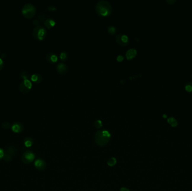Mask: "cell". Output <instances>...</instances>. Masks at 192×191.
<instances>
[{
	"label": "cell",
	"mask_w": 192,
	"mask_h": 191,
	"mask_svg": "<svg viewBox=\"0 0 192 191\" xmlns=\"http://www.w3.org/2000/svg\"></svg>",
	"instance_id": "d590c367"
},
{
	"label": "cell",
	"mask_w": 192,
	"mask_h": 191,
	"mask_svg": "<svg viewBox=\"0 0 192 191\" xmlns=\"http://www.w3.org/2000/svg\"><path fill=\"white\" fill-rule=\"evenodd\" d=\"M111 135L107 130H100L96 132L95 135V141L99 146H106L110 141Z\"/></svg>",
	"instance_id": "6da1fadb"
},
{
	"label": "cell",
	"mask_w": 192,
	"mask_h": 191,
	"mask_svg": "<svg viewBox=\"0 0 192 191\" xmlns=\"http://www.w3.org/2000/svg\"><path fill=\"white\" fill-rule=\"evenodd\" d=\"M116 41L121 46H126L129 43V38L127 35L120 34L116 37Z\"/></svg>",
	"instance_id": "ba28073f"
},
{
	"label": "cell",
	"mask_w": 192,
	"mask_h": 191,
	"mask_svg": "<svg viewBox=\"0 0 192 191\" xmlns=\"http://www.w3.org/2000/svg\"><path fill=\"white\" fill-rule=\"evenodd\" d=\"M95 126L97 128H100L102 127V122L101 120H97L95 122Z\"/></svg>",
	"instance_id": "d4e9b609"
},
{
	"label": "cell",
	"mask_w": 192,
	"mask_h": 191,
	"mask_svg": "<svg viewBox=\"0 0 192 191\" xmlns=\"http://www.w3.org/2000/svg\"><path fill=\"white\" fill-rule=\"evenodd\" d=\"M23 143L25 147L30 148L33 144V140L31 137H27L24 139Z\"/></svg>",
	"instance_id": "9a60e30c"
},
{
	"label": "cell",
	"mask_w": 192,
	"mask_h": 191,
	"mask_svg": "<svg viewBox=\"0 0 192 191\" xmlns=\"http://www.w3.org/2000/svg\"><path fill=\"white\" fill-rule=\"evenodd\" d=\"M184 89L189 93H192V82H188L185 85Z\"/></svg>",
	"instance_id": "d6986e66"
},
{
	"label": "cell",
	"mask_w": 192,
	"mask_h": 191,
	"mask_svg": "<svg viewBox=\"0 0 192 191\" xmlns=\"http://www.w3.org/2000/svg\"><path fill=\"white\" fill-rule=\"evenodd\" d=\"M6 57V54L5 53H3L1 56V58L2 59H5Z\"/></svg>",
	"instance_id": "836d02e7"
},
{
	"label": "cell",
	"mask_w": 192,
	"mask_h": 191,
	"mask_svg": "<svg viewBox=\"0 0 192 191\" xmlns=\"http://www.w3.org/2000/svg\"><path fill=\"white\" fill-rule=\"evenodd\" d=\"M32 88V83L30 80H24L22 81L19 86V90L23 94H26L28 93L31 90Z\"/></svg>",
	"instance_id": "8992f818"
},
{
	"label": "cell",
	"mask_w": 192,
	"mask_h": 191,
	"mask_svg": "<svg viewBox=\"0 0 192 191\" xmlns=\"http://www.w3.org/2000/svg\"><path fill=\"white\" fill-rule=\"evenodd\" d=\"M33 36L39 41H43L47 35V30L42 25L35 27L33 30Z\"/></svg>",
	"instance_id": "277c9868"
},
{
	"label": "cell",
	"mask_w": 192,
	"mask_h": 191,
	"mask_svg": "<svg viewBox=\"0 0 192 191\" xmlns=\"http://www.w3.org/2000/svg\"><path fill=\"white\" fill-rule=\"evenodd\" d=\"M107 30L110 34L113 35V34H115V33L116 32V29L115 27H113V26H109L107 28Z\"/></svg>",
	"instance_id": "603a6c76"
},
{
	"label": "cell",
	"mask_w": 192,
	"mask_h": 191,
	"mask_svg": "<svg viewBox=\"0 0 192 191\" xmlns=\"http://www.w3.org/2000/svg\"><path fill=\"white\" fill-rule=\"evenodd\" d=\"M47 10L49 11H54L56 10V7L54 5H50L47 7Z\"/></svg>",
	"instance_id": "f1b7e54d"
},
{
	"label": "cell",
	"mask_w": 192,
	"mask_h": 191,
	"mask_svg": "<svg viewBox=\"0 0 192 191\" xmlns=\"http://www.w3.org/2000/svg\"><path fill=\"white\" fill-rule=\"evenodd\" d=\"M116 163H117V160L116 159V158L114 157H112L108 159L107 164L109 166H113L116 165Z\"/></svg>",
	"instance_id": "ac0fdd59"
},
{
	"label": "cell",
	"mask_w": 192,
	"mask_h": 191,
	"mask_svg": "<svg viewBox=\"0 0 192 191\" xmlns=\"http://www.w3.org/2000/svg\"><path fill=\"white\" fill-rule=\"evenodd\" d=\"M36 158V155L31 151H25L21 156L22 161L26 164H29L32 163Z\"/></svg>",
	"instance_id": "5b68a950"
},
{
	"label": "cell",
	"mask_w": 192,
	"mask_h": 191,
	"mask_svg": "<svg viewBox=\"0 0 192 191\" xmlns=\"http://www.w3.org/2000/svg\"><path fill=\"white\" fill-rule=\"evenodd\" d=\"M3 159L6 162H10L12 159V157L11 156L10 154L7 153L5 151V155H4Z\"/></svg>",
	"instance_id": "7402d4cb"
},
{
	"label": "cell",
	"mask_w": 192,
	"mask_h": 191,
	"mask_svg": "<svg viewBox=\"0 0 192 191\" xmlns=\"http://www.w3.org/2000/svg\"><path fill=\"white\" fill-rule=\"evenodd\" d=\"M11 128L13 132L19 133L22 132L24 131V127L23 124L20 122H16L14 123L11 125Z\"/></svg>",
	"instance_id": "52a82bcc"
},
{
	"label": "cell",
	"mask_w": 192,
	"mask_h": 191,
	"mask_svg": "<svg viewBox=\"0 0 192 191\" xmlns=\"http://www.w3.org/2000/svg\"><path fill=\"white\" fill-rule=\"evenodd\" d=\"M38 18H39L38 20H39V22H43L45 19V16H44L43 14H41V15H40L39 16H38Z\"/></svg>",
	"instance_id": "f546056e"
},
{
	"label": "cell",
	"mask_w": 192,
	"mask_h": 191,
	"mask_svg": "<svg viewBox=\"0 0 192 191\" xmlns=\"http://www.w3.org/2000/svg\"><path fill=\"white\" fill-rule=\"evenodd\" d=\"M34 166L37 170L39 171H43L46 168V163L45 161L42 159L38 158L34 161Z\"/></svg>",
	"instance_id": "9c48e42d"
},
{
	"label": "cell",
	"mask_w": 192,
	"mask_h": 191,
	"mask_svg": "<svg viewBox=\"0 0 192 191\" xmlns=\"http://www.w3.org/2000/svg\"><path fill=\"white\" fill-rule=\"evenodd\" d=\"M39 23V20H38V19H34L33 21V24L34 25H36V27H37V26H38Z\"/></svg>",
	"instance_id": "4dcf8cb0"
},
{
	"label": "cell",
	"mask_w": 192,
	"mask_h": 191,
	"mask_svg": "<svg viewBox=\"0 0 192 191\" xmlns=\"http://www.w3.org/2000/svg\"><path fill=\"white\" fill-rule=\"evenodd\" d=\"M117 59L118 61H119V62H121V61H122L123 59H124V57H123V56H121V55H119V56H117Z\"/></svg>",
	"instance_id": "1f68e13d"
},
{
	"label": "cell",
	"mask_w": 192,
	"mask_h": 191,
	"mask_svg": "<svg viewBox=\"0 0 192 191\" xmlns=\"http://www.w3.org/2000/svg\"><path fill=\"white\" fill-rule=\"evenodd\" d=\"M166 2L167 4H168V5H172L176 3L177 1L176 0H167V1H166Z\"/></svg>",
	"instance_id": "4316f807"
},
{
	"label": "cell",
	"mask_w": 192,
	"mask_h": 191,
	"mask_svg": "<svg viewBox=\"0 0 192 191\" xmlns=\"http://www.w3.org/2000/svg\"><path fill=\"white\" fill-rule=\"evenodd\" d=\"M56 69H57V71L59 72L60 74H65L67 72L68 67H67V66H66V64L61 62V63H59L57 65Z\"/></svg>",
	"instance_id": "8fae6325"
},
{
	"label": "cell",
	"mask_w": 192,
	"mask_h": 191,
	"mask_svg": "<svg viewBox=\"0 0 192 191\" xmlns=\"http://www.w3.org/2000/svg\"><path fill=\"white\" fill-rule=\"evenodd\" d=\"M46 59L49 63L55 64L57 61L58 57L55 53L50 52L46 55Z\"/></svg>",
	"instance_id": "30bf717a"
},
{
	"label": "cell",
	"mask_w": 192,
	"mask_h": 191,
	"mask_svg": "<svg viewBox=\"0 0 192 191\" xmlns=\"http://www.w3.org/2000/svg\"><path fill=\"white\" fill-rule=\"evenodd\" d=\"M20 76L23 80H29V75L26 71H22L20 74Z\"/></svg>",
	"instance_id": "ffe728a7"
},
{
	"label": "cell",
	"mask_w": 192,
	"mask_h": 191,
	"mask_svg": "<svg viewBox=\"0 0 192 191\" xmlns=\"http://www.w3.org/2000/svg\"><path fill=\"white\" fill-rule=\"evenodd\" d=\"M5 152H6L7 153H8L9 154H10L12 157H14L15 155V154H16L17 150H16L15 147L12 146H9L7 148Z\"/></svg>",
	"instance_id": "2e32d148"
},
{
	"label": "cell",
	"mask_w": 192,
	"mask_h": 191,
	"mask_svg": "<svg viewBox=\"0 0 192 191\" xmlns=\"http://www.w3.org/2000/svg\"><path fill=\"white\" fill-rule=\"evenodd\" d=\"M96 11L97 14L101 16H108L111 14L112 7L108 1L101 0L97 3Z\"/></svg>",
	"instance_id": "7a4b0ae2"
},
{
	"label": "cell",
	"mask_w": 192,
	"mask_h": 191,
	"mask_svg": "<svg viewBox=\"0 0 192 191\" xmlns=\"http://www.w3.org/2000/svg\"><path fill=\"white\" fill-rule=\"evenodd\" d=\"M167 122L172 127H176L178 124V122L174 117H170L167 119Z\"/></svg>",
	"instance_id": "e0dca14e"
},
{
	"label": "cell",
	"mask_w": 192,
	"mask_h": 191,
	"mask_svg": "<svg viewBox=\"0 0 192 191\" xmlns=\"http://www.w3.org/2000/svg\"><path fill=\"white\" fill-rule=\"evenodd\" d=\"M120 191H130V190L128 189V188H127L125 187H121L120 188Z\"/></svg>",
	"instance_id": "d6a6232c"
},
{
	"label": "cell",
	"mask_w": 192,
	"mask_h": 191,
	"mask_svg": "<svg viewBox=\"0 0 192 191\" xmlns=\"http://www.w3.org/2000/svg\"><path fill=\"white\" fill-rule=\"evenodd\" d=\"M11 127L10 123L8 122H4L2 124V127L5 130H8Z\"/></svg>",
	"instance_id": "cb8c5ba5"
},
{
	"label": "cell",
	"mask_w": 192,
	"mask_h": 191,
	"mask_svg": "<svg viewBox=\"0 0 192 191\" xmlns=\"http://www.w3.org/2000/svg\"><path fill=\"white\" fill-rule=\"evenodd\" d=\"M4 66V59H1L0 57V71L3 69Z\"/></svg>",
	"instance_id": "83f0119b"
},
{
	"label": "cell",
	"mask_w": 192,
	"mask_h": 191,
	"mask_svg": "<svg viewBox=\"0 0 192 191\" xmlns=\"http://www.w3.org/2000/svg\"></svg>",
	"instance_id": "e575fe53"
},
{
	"label": "cell",
	"mask_w": 192,
	"mask_h": 191,
	"mask_svg": "<svg viewBox=\"0 0 192 191\" xmlns=\"http://www.w3.org/2000/svg\"><path fill=\"white\" fill-rule=\"evenodd\" d=\"M36 8L31 3H27L23 6L21 8V14L26 19H31L35 16Z\"/></svg>",
	"instance_id": "3957f363"
},
{
	"label": "cell",
	"mask_w": 192,
	"mask_h": 191,
	"mask_svg": "<svg viewBox=\"0 0 192 191\" xmlns=\"http://www.w3.org/2000/svg\"><path fill=\"white\" fill-rule=\"evenodd\" d=\"M4 155H5V151L2 148H0V161L3 159Z\"/></svg>",
	"instance_id": "484cf974"
},
{
	"label": "cell",
	"mask_w": 192,
	"mask_h": 191,
	"mask_svg": "<svg viewBox=\"0 0 192 191\" xmlns=\"http://www.w3.org/2000/svg\"><path fill=\"white\" fill-rule=\"evenodd\" d=\"M137 54V51L135 49L132 48L129 49L126 53V56L128 59H132L134 58Z\"/></svg>",
	"instance_id": "4fadbf2b"
},
{
	"label": "cell",
	"mask_w": 192,
	"mask_h": 191,
	"mask_svg": "<svg viewBox=\"0 0 192 191\" xmlns=\"http://www.w3.org/2000/svg\"><path fill=\"white\" fill-rule=\"evenodd\" d=\"M44 26L47 28L50 29L55 25L56 21H55V20L52 18H48L44 20Z\"/></svg>",
	"instance_id": "5bb4252c"
},
{
	"label": "cell",
	"mask_w": 192,
	"mask_h": 191,
	"mask_svg": "<svg viewBox=\"0 0 192 191\" xmlns=\"http://www.w3.org/2000/svg\"><path fill=\"white\" fill-rule=\"evenodd\" d=\"M31 80L33 82L38 84L42 81V76L39 74H34L31 76Z\"/></svg>",
	"instance_id": "7c38bea8"
},
{
	"label": "cell",
	"mask_w": 192,
	"mask_h": 191,
	"mask_svg": "<svg viewBox=\"0 0 192 191\" xmlns=\"http://www.w3.org/2000/svg\"><path fill=\"white\" fill-rule=\"evenodd\" d=\"M60 57L61 61H65L67 60V59L68 58V54L65 52V51H63L61 53H60Z\"/></svg>",
	"instance_id": "44dd1931"
}]
</instances>
